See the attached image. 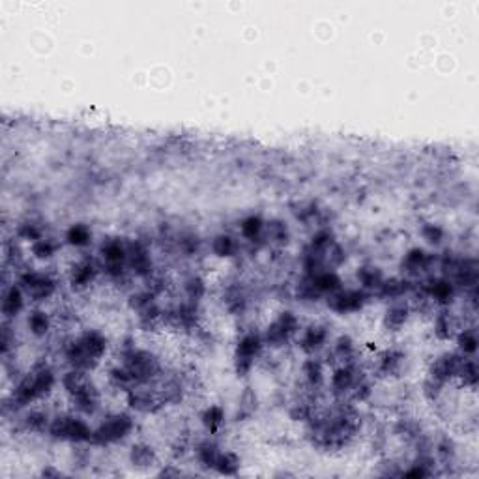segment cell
<instances>
[{
  "mask_svg": "<svg viewBox=\"0 0 479 479\" xmlns=\"http://www.w3.org/2000/svg\"><path fill=\"white\" fill-rule=\"evenodd\" d=\"M107 346L109 343L103 333L98 330H85L64 344V358L72 369L90 373L98 367V363L107 352Z\"/></svg>",
  "mask_w": 479,
  "mask_h": 479,
  "instance_id": "1",
  "label": "cell"
},
{
  "mask_svg": "<svg viewBox=\"0 0 479 479\" xmlns=\"http://www.w3.org/2000/svg\"><path fill=\"white\" fill-rule=\"evenodd\" d=\"M122 365L129 371V375L135 382V386H148L160 380L163 367H161L160 358L144 348L135 346H126L122 351Z\"/></svg>",
  "mask_w": 479,
  "mask_h": 479,
  "instance_id": "2",
  "label": "cell"
},
{
  "mask_svg": "<svg viewBox=\"0 0 479 479\" xmlns=\"http://www.w3.org/2000/svg\"><path fill=\"white\" fill-rule=\"evenodd\" d=\"M133 429H135V419L126 412H117V414L107 416L96 429H92V438L88 444L98 446V448H107V446L126 440L133 432Z\"/></svg>",
  "mask_w": 479,
  "mask_h": 479,
  "instance_id": "3",
  "label": "cell"
},
{
  "mask_svg": "<svg viewBox=\"0 0 479 479\" xmlns=\"http://www.w3.org/2000/svg\"><path fill=\"white\" fill-rule=\"evenodd\" d=\"M47 435L62 442L88 444L92 438V427L79 414H56L51 418Z\"/></svg>",
  "mask_w": 479,
  "mask_h": 479,
  "instance_id": "4",
  "label": "cell"
},
{
  "mask_svg": "<svg viewBox=\"0 0 479 479\" xmlns=\"http://www.w3.org/2000/svg\"><path fill=\"white\" fill-rule=\"evenodd\" d=\"M264 339L262 333L247 332L239 337L236 351H234V371L239 378H246L255 367V363L264 352Z\"/></svg>",
  "mask_w": 479,
  "mask_h": 479,
  "instance_id": "5",
  "label": "cell"
},
{
  "mask_svg": "<svg viewBox=\"0 0 479 479\" xmlns=\"http://www.w3.org/2000/svg\"><path fill=\"white\" fill-rule=\"evenodd\" d=\"M298 333H300V319L292 311H283L277 314V319L266 326L262 339L266 346L281 348L285 344H289Z\"/></svg>",
  "mask_w": 479,
  "mask_h": 479,
  "instance_id": "6",
  "label": "cell"
},
{
  "mask_svg": "<svg viewBox=\"0 0 479 479\" xmlns=\"http://www.w3.org/2000/svg\"><path fill=\"white\" fill-rule=\"evenodd\" d=\"M17 283L21 285V289L26 294V298L36 303L51 300L56 294V281L55 277L45 274V271L37 270H26L19 276Z\"/></svg>",
  "mask_w": 479,
  "mask_h": 479,
  "instance_id": "7",
  "label": "cell"
},
{
  "mask_svg": "<svg viewBox=\"0 0 479 479\" xmlns=\"http://www.w3.org/2000/svg\"><path fill=\"white\" fill-rule=\"evenodd\" d=\"M371 300V292L363 289H339L326 298V305L337 314L360 313Z\"/></svg>",
  "mask_w": 479,
  "mask_h": 479,
  "instance_id": "8",
  "label": "cell"
},
{
  "mask_svg": "<svg viewBox=\"0 0 479 479\" xmlns=\"http://www.w3.org/2000/svg\"><path fill=\"white\" fill-rule=\"evenodd\" d=\"M99 271H101V264H98L94 258L83 257L75 260L72 264V270H69V287L75 292H85L96 283Z\"/></svg>",
  "mask_w": 479,
  "mask_h": 479,
  "instance_id": "9",
  "label": "cell"
},
{
  "mask_svg": "<svg viewBox=\"0 0 479 479\" xmlns=\"http://www.w3.org/2000/svg\"><path fill=\"white\" fill-rule=\"evenodd\" d=\"M362 375L363 373L358 369V365L354 362L337 365V367L333 369L332 376H330V389H332V394L335 397H339V399H344V397L348 399L351 389Z\"/></svg>",
  "mask_w": 479,
  "mask_h": 479,
  "instance_id": "10",
  "label": "cell"
},
{
  "mask_svg": "<svg viewBox=\"0 0 479 479\" xmlns=\"http://www.w3.org/2000/svg\"><path fill=\"white\" fill-rule=\"evenodd\" d=\"M126 266L131 274L137 277H150L154 264H152V257L148 251V246L141 239H133L128 242V258H126Z\"/></svg>",
  "mask_w": 479,
  "mask_h": 479,
  "instance_id": "11",
  "label": "cell"
},
{
  "mask_svg": "<svg viewBox=\"0 0 479 479\" xmlns=\"http://www.w3.org/2000/svg\"><path fill=\"white\" fill-rule=\"evenodd\" d=\"M464 358L467 356H462L461 352H446V354L438 356L437 360L432 362V365H430L429 369V375L427 376L435 378V380H440L442 384H448V382L457 378L459 369H461L462 362H464Z\"/></svg>",
  "mask_w": 479,
  "mask_h": 479,
  "instance_id": "12",
  "label": "cell"
},
{
  "mask_svg": "<svg viewBox=\"0 0 479 479\" xmlns=\"http://www.w3.org/2000/svg\"><path fill=\"white\" fill-rule=\"evenodd\" d=\"M69 403H72V410L75 414H79L83 418H90L101 406V395H99L98 387L90 382L77 394L69 395Z\"/></svg>",
  "mask_w": 479,
  "mask_h": 479,
  "instance_id": "13",
  "label": "cell"
},
{
  "mask_svg": "<svg viewBox=\"0 0 479 479\" xmlns=\"http://www.w3.org/2000/svg\"><path fill=\"white\" fill-rule=\"evenodd\" d=\"M328 339H330V332L324 324H309L298 337V346L303 354L317 356L326 348Z\"/></svg>",
  "mask_w": 479,
  "mask_h": 479,
  "instance_id": "14",
  "label": "cell"
},
{
  "mask_svg": "<svg viewBox=\"0 0 479 479\" xmlns=\"http://www.w3.org/2000/svg\"><path fill=\"white\" fill-rule=\"evenodd\" d=\"M437 257L430 255L421 247H414L410 251L406 253L403 257V262H401V270L405 274L406 279H412V277H419L425 271H429L435 264Z\"/></svg>",
  "mask_w": 479,
  "mask_h": 479,
  "instance_id": "15",
  "label": "cell"
},
{
  "mask_svg": "<svg viewBox=\"0 0 479 479\" xmlns=\"http://www.w3.org/2000/svg\"><path fill=\"white\" fill-rule=\"evenodd\" d=\"M412 308L408 301H405L403 298L401 300H394L389 303V308L386 309V313L382 317V326L386 332H401L406 326V322L410 320Z\"/></svg>",
  "mask_w": 479,
  "mask_h": 479,
  "instance_id": "16",
  "label": "cell"
},
{
  "mask_svg": "<svg viewBox=\"0 0 479 479\" xmlns=\"http://www.w3.org/2000/svg\"><path fill=\"white\" fill-rule=\"evenodd\" d=\"M25 300L26 294L21 289V285L19 283L10 285L6 292H4V296H2V314H4V320H13L15 317L23 313Z\"/></svg>",
  "mask_w": 479,
  "mask_h": 479,
  "instance_id": "17",
  "label": "cell"
},
{
  "mask_svg": "<svg viewBox=\"0 0 479 479\" xmlns=\"http://www.w3.org/2000/svg\"><path fill=\"white\" fill-rule=\"evenodd\" d=\"M414 287L416 285H412L410 279H406V277H389V279L386 277L376 290V294L384 300H401L406 294L414 292Z\"/></svg>",
  "mask_w": 479,
  "mask_h": 479,
  "instance_id": "18",
  "label": "cell"
},
{
  "mask_svg": "<svg viewBox=\"0 0 479 479\" xmlns=\"http://www.w3.org/2000/svg\"><path fill=\"white\" fill-rule=\"evenodd\" d=\"M406 356L401 348H387L378 356L376 362V373L382 376H395L399 375L403 363H405Z\"/></svg>",
  "mask_w": 479,
  "mask_h": 479,
  "instance_id": "19",
  "label": "cell"
},
{
  "mask_svg": "<svg viewBox=\"0 0 479 479\" xmlns=\"http://www.w3.org/2000/svg\"><path fill=\"white\" fill-rule=\"evenodd\" d=\"M324 362L317 356H308V360L301 363V376L309 389H320L326 380Z\"/></svg>",
  "mask_w": 479,
  "mask_h": 479,
  "instance_id": "20",
  "label": "cell"
},
{
  "mask_svg": "<svg viewBox=\"0 0 479 479\" xmlns=\"http://www.w3.org/2000/svg\"><path fill=\"white\" fill-rule=\"evenodd\" d=\"M305 277H309V281H311V285L320 296H328L332 292H337L339 289H343V279L335 270H322L319 274H314V276Z\"/></svg>",
  "mask_w": 479,
  "mask_h": 479,
  "instance_id": "21",
  "label": "cell"
},
{
  "mask_svg": "<svg viewBox=\"0 0 479 479\" xmlns=\"http://www.w3.org/2000/svg\"><path fill=\"white\" fill-rule=\"evenodd\" d=\"M432 332L438 341H449L455 337V333L459 332L457 328V320L455 314L449 311V308H442L435 317V324H432Z\"/></svg>",
  "mask_w": 479,
  "mask_h": 479,
  "instance_id": "22",
  "label": "cell"
},
{
  "mask_svg": "<svg viewBox=\"0 0 479 479\" xmlns=\"http://www.w3.org/2000/svg\"><path fill=\"white\" fill-rule=\"evenodd\" d=\"M129 462L135 468H141V470L152 468L158 464V453H156V449L150 444L137 442L129 449Z\"/></svg>",
  "mask_w": 479,
  "mask_h": 479,
  "instance_id": "23",
  "label": "cell"
},
{
  "mask_svg": "<svg viewBox=\"0 0 479 479\" xmlns=\"http://www.w3.org/2000/svg\"><path fill=\"white\" fill-rule=\"evenodd\" d=\"M264 227L266 221L260 215H247L246 219H242V223H239V234H242V238L251 242V244H255V242L266 244V242H262L264 239Z\"/></svg>",
  "mask_w": 479,
  "mask_h": 479,
  "instance_id": "24",
  "label": "cell"
},
{
  "mask_svg": "<svg viewBox=\"0 0 479 479\" xmlns=\"http://www.w3.org/2000/svg\"><path fill=\"white\" fill-rule=\"evenodd\" d=\"M26 328H28V332L34 337H45L51 332V328H53V319L43 309H32L28 317H26Z\"/></svg>",
  "mask_w": 479,
  "mask_h": 479,
  "instance_id": "25",
  "label": "cell"
},
{
  "mask_svg": "<svg viewBox=\"0 0 479 479\" xmlns=\"http://www.w3.org/2000/svg\"><path fill=\"white\" fill-rule=\"evenodd\" d=\"M354 356H356V343H354V339H352L348 333L339 335V337L333 341L332 346L333 362H337L339 365H341V363L354 362Z\"/></svg>",
  "mask_w": 479,
  "mask_h": 479,
  "instance_id": "26",
  "label": "cell"
},
{
  "mask_svg": "<svg viewBox=\"0 0 479 479\" xmlns=\"http://www.w3.org/2000/svg\"><path fill=\"white\" fill-rule=\"evenodd\" d=\"M356 277L358 283L362 285V289L367 290V292H376L378 287L382 285V281L386 279L384 271H382L378 266L373 264H365L362 266V268H358Z\"/></svg>",
  "mask_w": 479,
  "mask_h": 479,
  "instance_id": "27",
  "label": "cell"
},
{
  "mask_svg": "<svg viewBox=\"0 0 479 479\" xmlns=\"http://www.w3.org/2000/svg\"><path fill=\"white\" fill-rule=\"evenodd\" d=\"M264 242L276 247L287 246L290 242V230L287 227V223L281 221V219H271V221L266 223Z\"/></svg>",
  "mask_w": 479,
  "mask_h": 479,
  "instance_id": "28",
  "label": "cell"
},
{
  "mask_svg": "<svg viewBox=\"0 0 479 479\" xmlns=\"http://www.w3.org/2000/svg\"><path fill=\"white\" fill-rule=\"evenodd\" d=\"M64 242H66L68 246L75 247V249L90 246V244H92V230H90V227L85 225V223H75V225H72V227L66 230V234H64Z\"/></svg>",
  "mask_w": 479,
  "mask_h": 479,
  "instance_id": "29",
  "label": "cell"
},
{
  "mask_svg": "<svg viewBox=\"0 0 479 479\" xmlns=\"http://www.w3.org/2000/svg\"><path fill=\"white\" fill-rule=\"evenodd\" d=\"M201 423L203 427L210 432V437H215L219 430H221L223 423H225V410L223 406L212 405L208 408H204V412L201 414Z\"/></svg>",
  "mask_w": 479,
  "mask_h": 479,
  "instance_id": "30",
  "label": "cell"
},
{
  "mask_svg": "<svg viewBox=\"0 0 479 479\" xmlns=\"http://www.w3.org/2000/svg\"><path fill=\"white\" fill-rule=\"evenodd\" d=\"M219 453H221V449H219L217 442L210 440V438L201 440V442L197 444V448H195V457H197L199 464L208 468V470H214V464L215 461H217V455Z\"/></svg>",
  "mask_w": 479,
  "mask_h": 479,
  "instance_id": "31",
  "label": "cell"
},
{
  "mask_svg": "<svg viewBox=\"0 0 479 479\" xmlns=\"http://www.w3.org/2000/svg\"><path fill=\"white\" fill-rule=\"evenodd\" d=\"M257 394L253 392L251 387H246L238 397V406H236V416H234V419H236V421H246V419H249L253 414L257 412Z\"/></svg>",
  "mask_w": 479,
  "mask_h": 479,
  "instance_id": "32",
  "label": "cell"
},
{
  "mask_svg": "<svg viewBox=\"0 0 479 479\" xmlns=\"http://www.w3.org/2000/svg\"><path fill=\"white\" fill-rule=\"evenodd\" d=\"M51 416L43 408H31L23 416V427L31 432H45L49 429Z\"/></svg>",
  "mask_w": 479,
  "mask_h": 479,
  "instance_id": "33",
  "label": "cell"
},
{
  "mask_svg": "<svg viewBox=\"0 0 479 479\" xmlns=\"http://www.w3.org/2000/svg\"><path fill=\"white\" fill-rule=\"evenodd\" d=\"M223 301H225V308H227L228 313L233 314H242L247 308V296L244 290L239 289L238 285H230V287L225 290Z\"/></svg>",
  "mask_w": 479,
  "mask_h": 479,
  "instance_id": "34",
  "label": "cell"
},
{
  "mask_svg": "<svg viewBox=\"0 0 479 479\" xmlns=\"http://www.w3.org/2000/svg\"><path fill=\"white\" fill-rule=\"evenodd\" d=\"M455 339H457V348L462 356L472 358L478 352V333L473 328H462L455 333Z\"/></svg>",
  "mask_w": 479,
  "mask_h": 479,
  "instance_id": "35",
  "label": "cell"
},
{
  "mask_svg": "<svg viewBox=\"0 0 479 479\" xmlns=\"http://www.w3.org/2000/svg\"><path fill=\"white\" fill-rule=\"evenodd\" d=\"M212 251L221 258H233L238 253V242L230 234H217L212 239Z\"/></svg>",
  "mask_w": 479,
  "mask_h": 479,
  "instance_id": "36",
  "label": "cell"
},
{
  "mask_svg": "<svg viewBox=\"0 0 479 479\" xmlns=\"http://www.w3.org/2000/svg\"><path fill=\"white\" fill-rule=\"evenodd\" d=\"M58 249H60V244L55 238H47V236H43V238L31 244L32 257L40 258V260H49L58 253Z\"/></svg>",
  "mask_w": 479,
  "mask_h": 479,
  "instance_id": "37",
  "label": "cell"
},
{
  "mask_svg": "<svg viewBox=\"0 0 479 479\" xmlns=\"http://www.w3.org/2000/svg\"><path fill=\"white\" fill-rule=\"evenodd\" d=\"M206 292H208L206 281H204L201 276H197V274H193V276H190L184 281L185 300L197 301V303H201V300H203L204 296H206Z\"/></svg>",
  "mask_w": 479,
  "mask_h": 479,
  "instance_id": "38",
  "label": "cell"
},
{
  "mask_svg": "<svg viewBox=\"0 0 479 479\" xmlns=\"http://www.w3.org/2000/svg\"><path fill=\"white\" fill-rule=\"evenodd\" d=\"M214 470L219 476H236L239 472V457L234 451H221L217 455Z\"/></svg>",
  "mask_w": 479,
  "mask_h": 479,
  "instance_id": "39",
  "label": "cell"
},
{
  "mask_svg": "<svg viewBox=\"0 0 479 479\" xmlns=\"http://www.w3.org/2000/svg\"><path fill=\"white\" fill-rule=\"evenodd\" d=\"M478 363L473 358H464L461 369H459V375H457V380L461 382L464 387H473L478 386Z\"/></svg>",
  "mask_w": 479,
  "mask_h": 479,
  "instance_id": "40",
  "label": "cell"
},
{
  "mask_svg": "<svg viewBox=\"0 0 479 479\" xmlns=\"http://www.w3.org/2000/svg\"><path fill=\"white\" fill-rule=\"evenodd\" d=\"M15 234H17V238L26 239V242H31L32 244V242L43 238V228L40 227L36 221L26 219V221L19 223L17 228H15Z\"/></svg>",
  "mask_w": 479,
  "mask_h": 479,
  "instance_id": "41",
  "label": "cell"
},
{
  "mask_svg": "<svg viewBox=\"0 0 479 479\" xmlns=\"http://www.w3.org/2000/svg\"><path fill=\"white\" fill-rule=\"evenodd\" d=\"M176 246L185 257H193L201 249V238L195 233H184L180 234L178 239H176Z\"/></svg>",
  "mask_w": 479,
  "mask_h": 479,
  "instance_id": "42",
  "label": "cell"
},
{
  "mask_svg": "<svg viewBox=\"0 0 479 479\" xmlns=\"http://www.w3.org/2000/svg\"><path fill=\"white\" fill-rule=\"evenodd\" d=\"M332 244H335V236H333V233L330 228L326 227L319 228V230L311 236V242H309V246L319 249V251H326Z\"/></svg>",
  "mask_w": 479,
  "mask_h": 479,
  "instance_id": "43",
  "label": "cell"
},
{
  "mask_svg": "<svg viewBox=\"0 0 479 479\" xmlns=\"http://www.w3.org/2000/svg\"><path fill=\"white\" fill-rule=\"evenodd\" d=\"M421 236H423L425 242L430 244V246H440L446 233H444V228L440 225H437V223H425L423 227H421Z\"/></svg>",
  "mask_w": 479,
  "mask_h": 479,
  "instance_id": "44",
  "label": "cell"
},
{
  "mask_svg": "<svg viewBox=\"0 0 479 479\" xmlns=\"http://www.w3.org/2000/svg\"><path fill=\"white\" fill-rule=\"evenodd\" d=\"M444 387H446V384H442L440 380H435V378L427 376V378H425V382H423L425 399L430 401V403H437V401L442 397Z\"/></svg>",
  "mask_w": 479,
  "mask_h": 479,
  "instance_id": "45",
  "label": "cell"
},
{
  "mask_svg": "<svg viewBox=\"0 0 479 479\" xmlns=\"http://www.w3.org/2000/svg\"><path fill=\"white\" fill-rule=\"evenodd\" d=\"M437 455H438V459H440L442 462H446V464H448V462H453L455 455H457L453 440H449V438L440 440V442L437 444Z\"/></svg>",
  "mask_w": 479,
  "mask_h": 479,
  "instance_id": "46",
  "label": "cell"
}]
</instances>
